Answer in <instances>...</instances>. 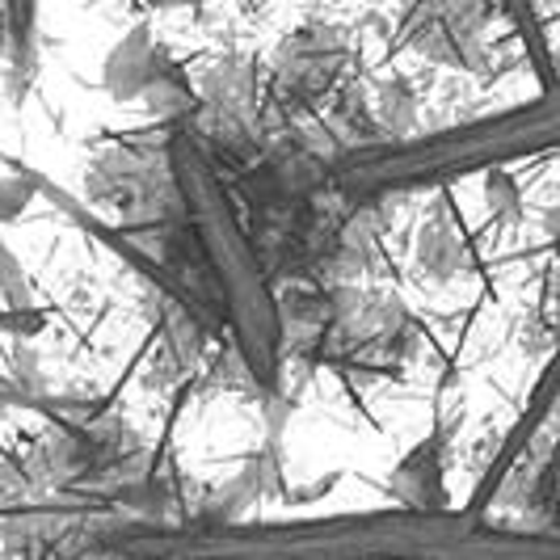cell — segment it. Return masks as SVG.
Segmentation results:
<instances>
[{
	"label": "cell",
	"mask_w": 560,
	"mask_h": 560,
	"mask_svg": "<svg viewBox=\"0 0 560 560\" xmlns=\"http://www.w3.org/2000/svg\"><path fill=\"white\" fill-rule=\"evenodd\" d=\"M122 557L173 560H560V535L518 532L480 510H341L275 523L152 527L118 539Z\"/></svg>",
	"instance_id": "obj_1"
},
{
	"label": "cell",
	"mask_w": 560,
	"mask_h": 560,
	"mask_svg": "<svg viewBox=\"0 0 560 560\" xmlns=\"http://www.w3.org/2000/svg\"><path fill=\"white\" fill-rule=\"evenodd\" d=\"M168 173L182 198V215L190 224L211 295L220 304L236 359L245 363L261 388H279L282 380V341H287V320H282L279 295L270 291V279L261 270V257L253 249L249 232L241 224L228 186L215 161L195 136H173L168 143Z\"/></svg>",
	"instance_id": "obj_2"
},
{
	"label": "cell",
	"mask_w": 560,
	"mask_h": 560,
	"mask_svg": "<svg viewBox=\"0 0 560 560\" xmlns=\"http://www.w3.org/2000/svg\"><path fill=\"white\" fill-rule=\"evenodd\" d=\"M560 148V84L544 89L532 102L480 114L443 131H425L413 140L371 143L350 152L337 165V182L350 195H413L443 190L451 182L510 168Z\"/></svg>",
	"instance_id": "obj_3"
},
{
	"label": "cell",
	"mask_w": 560,
	"mask_h": 560,
	"mask_svg": "<svg viewBox=\"0 0 560 560\" xmlns=\"http://www.w3.org/2000/svg\"><path fill=\"white\" fill-rule=\"evenodd\" d=\"M38 4L43 0H0V47L18 84L34 81L38 68Z\"/></svg>",
	"instance_id": "obj_4"
},
{
	"label": "cell",
	"mask_w": 560,
	"mask_h": 560,
	"mask_svg": "<svg viewBox=\"0 0 560 560\" xmlns=\"http://www.w3.org/2000/svg\"><path fill=\"white\" fill-rule=\"evenodd\" d=\"M502 18L510 22L518 47L532 59L535 77L544 89H552L557 81V59H552V43H548V30H544V18H539V4L535 0H502Z\"/></svg>",
	"instance_id": "obj_5"
},
{
	"label": "cell",
	"mask_w": 560,
	"mask_h": 560,
	"mask_svg": "<svg viewBox=\"0 0 560 560\" xmlns=\"http://www.w3.org/2000/svg\"><path fill=\"white\" fill-rule=\"evenodd\" d=\"M0 282H18V266H13V257L4 249V241H0Z\"/></svg>",
	"instance_id": "obj_6"
},
{
	"label": "cell",
	"mask_w": 560,
	"mask_h": 560,
	"mask_svg": "<svg viewBox=\"0 0 560 560\" xmlns=\"http://www.w3.org/2000/svg\"><path fill=\"white\" fill-rule=\"evenodd\" d=\"M131 560H173V557H131Z\"/></svg>",
	"instance_id": "obj_7"
}]
</instances>
